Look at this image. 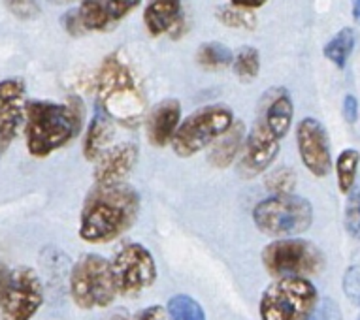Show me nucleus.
<instances>
[{
    "instance_id": "nucleus-1",
    "label": "nucleus",
    "mask_w": 360,
    "mask_h": 320,
    "mask_svg": "<svg viewBox=\"0 0 360 320\" xmlns=\"http://www.w3.org/2000/svg\"><path fill=\"white\" fill-rule=\"evenodd\" d=\"M140 213V198L124 183L98 187L87 196L79 217V237L87 244H108L123 236Z\"/></svg>"
},
{
    "instance_id": "nucleus-2",
    "label": "nucleus",
    "mask_w": 360,
    "mask_h": 320,
    "mask_svg": "<svg viewBox=\"0 0 360 320\" xmlns=\"http://www.w3.org/2000/svg\"><path fill=\"white\" fill-rule=\"evenodd\" d=\"M96 93L101 109L115 123L136 126L146 115V93L132 66L119 53H112L102 62L96 76Z\"/></svg>"
},
{
    "instance_id": "nucleus-3",
    "label": "nucleus",
    "mask_w": 360,
    "mask_h": 320,
    "mask_svg": "<svg viewBox=\"0 0 360 320\" xmlns=\"http://www.w3.org/2000/svg\"><path fill=\"white\" fill-rule=\"evenodd\" d=\"M82 115L76 109L55 102L36 100L27 104L25 136L27 149L36 159H44L65 147L79 132Z\"/></svg>"
},
{
    "instance_id": "nucleus-4",
    "label": "nucleus",
    "mask_w": 360,
    "mask_h": 320,
    "mask_svg": "<svg viewBox=\"0 0 360 320\" xmlns=\"http://www.w3.org/2000/svg\"><path fill=\"white\" fill-rule=\"evenodd\" d=\"M319 303V292L311 281L298 275L278 277L260 298V320H307Z\"/></svg>"
},
{
    "instance_id": "nucleus-5",
    "label": "nucleus",
    "mask_w": 360,
    "mask_h": 320,
    "mask_svg": "<svg viewBox=\"0 0 360 320\" xmlns=\"http://www.w3.org/2000/svg\"><path fill=\"white\" fill-rule=\"evenodd\" d=\"M70 296L83 311L110 307L119 296L112 266L101 255H83L70 272Z\"/></svg>"
},
{
    "instance_id": "nucleus-6",
    "label": "nucleus",
    "mask_w": 360,
    "mask_h": 320,
    "mask_svg": "<svg viewBox=\"0 0 360 320\" xmlns=\"http://www.w3.org/2000/svg\"><path fill=\"white\" fill-rule=\"evenodd\" d=\"M253 222L262 234L274 237H292L313 222V208L302 196L272 194L253 209Z\"/></svg>"
},
{
    "instance_id": "nucleus-7",
    "label": "nucleus",
    "mask_w": 360,
    "mask_h": 320,
    "mask_svg": "<svg viewBox=\"0 0 360 320\" xmlns=\"http://www.w3.org/2000/svg\"><path fill=\"white\" fill-rule=\"evenodd\" d=\"M234 123V113L229 106L213 104L196 109L179 123L176 134L172 138V149L177 156L189 159L210 147L221 134L229 131Z\"/></svg>"
},
{
    "instance_id": "nucleus-8",
    "label": "nucleus",
    "mask_w": 360,
    "mask_h": 320,
    "mask_svg": "<svg viewBox=\"0 0 360 320\" xmlns=\"http://www.w3.org/2000/svg\"><path fill=\"white\" fill-rule=\"evenodd\" d=\"M262 264L274 277H307L325 267L323 251L311 241L298 237H281L268 244L262 251Z\"/></svg>"
},
{
    "instance_id": "nucleus-9",
    "label": "nucleus",
    "mask_w": 360,
    "mask_h": 320,
    "mask_svg": "<svg viewBox=\"0 0 360 320\" xmlns=\"http://www.w3.org/2000/svg\"><path fill=\"white\" fill-rule=\"evenodd\" d=\"M115 288L119 296L132 298L148 291L157 281V262L148 247L129 244L121 247L110 262Z\"/></svg>"
},
{
    "instance_id": "nucleus-10",
    "label": "nucleus",
    "mask_w": 360,
    "mask_h": 320,
    "mask_svg": "<svg viewBox=\"0 0 360 320\" xmlns=\"http://www.w3.org/2000/svg\"><path fill=\"white\" fill-rule=\"evenodd\" d=\"M46 300L44 283L36 269L19 266L12 269L6 294L0 302L2 320H32Z\"/></svg>"
},
{
    "instance_id": "nucleus-11",
    "label": "nucleus",
    "mask_w": 360,
    "mask_h": 320,
    "mask_svg": "<svg viewBox=\"0 0 360 320\" xmlns=\"http://www.w3.org/2000/svg\"><path fill=\"white\" fill-rule=\"evenodd\" d=\"M296 143L304 166L317 178H325L332 170L330 142L326 128L313 117L302 119L296 126Z\"/></svg>"
},
{
    "instance_id": "nucleus-12",
    "label": "nucleus",
    "mask_w": 360,
    "mask_h": 320,
    "mask_svg": "<svg viewBox=\"0 0 360 320\" xmlns=\"http://www.w3.org/2000/svg\"><path fill=\"white\" fill-rule=\"evenodd\" d=\"M279 138L268 131L259 119L248 132L242 153H240V173L243 178H255L272 166L279 151Z\"/></svg>"
},
{
    "instance_id": "nucleus-13",
    "label": "nucleus",
    "mask_w": 360,
    "mask_h": 320,
    "mask_svg": "<svg viewBox=\"0 0 360 320\" xmlns=\"http://www.w3.org/2000/svg\"><path fill=\"white\" fill-rule=\"evenodd\" d=\"M27 102L25 84L19 77L0 81V142L8 145L25 126Z\"/></svg>"
},
{
    "instance_id": "nucleus-14",
    "label": "nucleus",
    "mask_w": 360,
    "mask_h": 320,
    "mask_svg": "<svg viewBox=\"0 0 360 320\" xmlns=\"http://www.w3.org/2000/svg\"><path fill=\"white\" fill-rule=\"evenodd\" d=\"M138 162V147L134 143H119L108 147L96 159L95 183L98 187H112L124 183Z\"/></svg>"
},
{
    "instance_id": "nucleus-15",
    "label": "nucleus",
    "mask_w": 360,
    "mask_h": 320,
    "mask_svg": "<svg viewBox=\"0 0 360 320\" xmlns=\"http://www.w3.org/2000/svg\"><path fill=\"white\" fill-rule=\"evenodd\" d=\"M257 119H259L268 131L272 132L274 136L283 140L289 134L292 119H295V104H292L289 91H266L264 98L260 100L259 117Z\"/></svg>"
},
{
    "instance_id": "nucleus-16",
    "label": "nucleus",
    "mask_w": 360,
    "mask_h": 320,
    "mask_svg": "<svg viewBox=\"0 0 360 320\" xmlns=\"http://www.w3.org/2000/svg\"><path fill=\"white\" fill-rule=\"evenodd\" d=\"M179 123H181L179 102L174 100V98L159 102L151 109L148 119L149 142L157 147H165L166 143H172V138L176 134Z\"/></svg>"
},
{
    "instance_id": "nucleus-17",
    "label": "nucleus",
    "mask_w": 360,
    "mask_h": 320,
    "mask_svg": "<svg viewBox=\"0 0 360 320\" xmlns=\"http://www.w3.org/2000/svg\"><path fill=\"white\" fill-rule=\"evenodd\" d=\"M245 126L240 121H234L229 131L212 143L207 159L215 168H229L240 156L245 143Z\"/></svg>"
},
{
    "instance_id": "nucleus-18",
    "label": "nucleus",
    "mask_w": 360,
    "mask_h": 320,
    "mask_svg": "<svg viewBox=\"0 0 360 320\" xmlns=\"http://www.w3.org/2000/svg\"><path fill=\"white\" fill-rule=\"evenodd\" d=\"M113 134H115L113 119L98 107L95 117L91 119V125L87 128L85 140H83V154H85V159L96 160L108 147H112Z\"/></svg>"
},
{
    "instance_id": "nucleus-19",
    "label": "nucleus",
    "mask_w": 360,
    "mask_h": 320,
    "mask_svg": "<svg viewBox=\"0 0 360 320\" xmlns=\"http://www.w3.org/2000/svg\"><path fill=\"white\" fill-rule=\"evenodd\" d=\"M181 18V2L179 0H151L146 12L143 23L149 34L160 36L168 32Z\"/></svg>"
},
{
    "instance_id": "nucleus-20",
    "label": "nucleus",
    "mask_w": 360,
    "mask_h": 320,
    "mask_svg": "<svg viewBox=\"0 0 360 320\" xmlns=\"http://www.w3.org/2000/svg\"><path fill=\"white\" fill-rule=\"evenodd\" d=\"M232 60H234V55L231 49L219 42L202 44L196 53V62L206 70H223L232 65Z\"/></svg>"
},
{
    "instance_id": "nucleus-21",
    "label": "nucleus",
    "mask_w": 360,
    "mask_h": 320,
    "mask_svg": "<svg viewBox=\"0 0 360 320\" xmlns=\"http://www.w3.org/2000/svg\"><path fill=\"white\" fill-rule=\"evenodd\" d=\"M170 320H207L204 309L189 294H176L168 300L166 305Z\"/></svg>"
},
{
    "instance_id": "nucleus-22",
    "label": "nucleus",
    "mask_w": 360,
    "mask_h": 320,
    "mask_svg": "<svg viewBox=\"0 0 360 320\" xmlns=\"http://www.w3.org/2000/svg\"><path fill=\"white\" fill-rule=\"evenodd\" d=\"M360 154L356 149H345L340 153L336 160V175L338 187L343 194H349L353 190L354 179H356V170H359Z\"/></svg>"
},
{
    "instance_id": "nucleus-23",
    "label": "nucleus",
    "mask_w": 360,
    "mask_h": 320,
    "mask_svg": "<svg viewBox=\"0 0 360 320\" xmlns=\"http://www.w3.org/2000/svg\"><path fill=\"white\" fill-rule=\"evenodd\" d=\"M354 48V32L351 29H342L338 32L330 42L326 44L323 53L330 62L338 66V68H343L347 59L351 57Z\"/></svg>"
},
{
    "instance_id": "nucleus-24",
    "label": "nucleus",
    "mask_w": 360,
    "mask_h": 320,
    "mask_svg": "<svg viewBox=\"0 0 360 320\" xmlns=\"http://www.w3.org/2000/svg\"><path fill=\"white\" fill-rule=\"evenodd\" d=\"M77 18L85 30H104L112 21L108 15L106 4H102L101 0H85L77 8Z\"/></svg>"
},
{
    "instance_id": "nucleus-25",
    "label": "nucleus",
    "mask_w": 360,
    "mask_h": 320,
    "mask_svg": "<svg viewBox=\"0 0 360 320\" xmlns=\"http://www.w3.org/2000/svg\"><path fill=\"white\" fill-rule=\"evenodd\" d=\"M232 68L240 79L243 81H251L255 77L259 76L260 72V55L255 48H242L236 53L234 60H232Z\"/></svg>"
},
{
    "instance_id": "nucleus-26",
    "label": "nucleus",
    "mask_w": 360,
    "mask_h": 320,
    "mask_svg": "<svg viewBox=\"0 0 360 320\" xmlns=\"http://www.w3.org/2000/svg\"><path fill=\"white\" fill-rule=\"evenodd\" d=\"M217 19L226 27H232V29H245L253 30L257 27V19L251 13V10H245V8L238 6H221L217 10Z\"/></svg>"
},
{
    "instance_id": "nucleus-27",
    "label": "nucleus",
    "mask_w": 360,
    "mask_h": 320,
    "mask_svg": "<svg viewBox=\"0 0 360 320\" xmlns=\"http://www.w3.org/2000/svg\"><path fill=\"white\" fill-rule=\"evenodd\" d=\"M296 173L287 166L276 168L266 175V189L272 190L274 194H289L295 190Z\"/></svg>"
},
{
    "instance_id": "nucleus-28",
    "label": "nucleus",
    "mask_w": 360,
    "mask_h": 320,
    "mask_svg": "<svg viewBox=\"0 0 360 320\" xmlns=\"http://www.w3.org/2000/svg\"><path fill=\"white\" fill-rule=\"evenodd\" d=\"M345 230L354 239H360V190L349 192L345 204Z\"/></svg>"
},
{
    "instance_id": "nucleus-29",
    "label": "nucleus",
    "mask_w": 360,
    "mask_h": 320,
    "mask_svg": "<svg viewBox=\"0 0 360 320\" xmlns=\"http://www.w3.org/2000/svg\"><path fill=\"white\" fill-rule=\"evenodd\" d=\"M10 12L19 19H34L40 15V0H4Z\"/></svg>"
},
{
    "instance_id": "nucleus-30",
    "label": "nucleus",
    "mask_w": 360,
    "mask_h": 320,
    "mask_svg": "<svg viewBox=\"0 0 360 320\" xmlns=\"http://www.w3.org/2000/svg\"><path fill=\"white\" fill-rule=\"evenodd\" d=\"M343 292L349 302L360 305V266H351L343 275Z\"/></svg>"
},
{
    "instance_id": "nucleus-31",
    "label": "nucleus",
    "mask_w": 360,
    "mask_h": 320,
    "mask_svg": "<svg viewBox=\"0 0 360 320\" xmlns=\"http://www.w3.org/2000/svg\"><path fill=\"white\" fill-rule=\"evenodd\" d=\"M307 320H343L342 309L332 298H325L317 303L313 313L307 316Z\"/></svg>"
},
{
    "instance_id": "nucleus-32",
    "label": "nucleus",
    "mask_w": 360,
    "mask_h": 320,
    "mask_svg": "<svg viewBox=\"0 0 360 320\" xmlns=\"http://www.w3.org/2000/svg\"><path fill=\"white\" fill-rule=\"evenodd\" d=\"M142 0H106L108 15L112 21L123 19L127 13H130Z\"/></svg>"
},
{
    "instance_id": "nucleus-33",
    "label": "nucleus",
    "mask_w": 360,
    "mask_h": 320,
    "mask_svg": "<svg viewBox=\"0 0 360 320\" xmlns=\"http://www.w3.org/2000/svg\"><path fill=\"white\" fill-rule=\"evenodd\" d=\"M134 320H170V316H168V311L162 305H151V307L142 309L134 316Z\"/></svg>"
},
{
    "instance_id": "nucleus-34",
    "label": "nucleus",
    "mask_w": 360,
    "mask_h": 320,
    "mask_svg": "<svg viewBox=\"0 0 360 320\" xmlns=\"http://www.w3.org/2000/svg\"><path fill=\"white\" fill-rule=\"evenodd\" d=\"M356 115H359V102H356L353 95H347L343 98V117H345L347 123L353 125L354 121H356Z\"/></svg>"
},
{
    "instance_id": "nucleus-35",
    "label": "nucleus",
    "mask_w": 360,
    "mask_h": 320,
    "mask_svg": "<svg viewBox=\"0 0 360 320\" xmlns=\"http://www.w3.org/2000/svg\"><path fill=\"white\" fill-rule=\"evenodd\" d=\"M10 275H12V269H8L6 264L0 262V302H2V298L6 294L8 283H10Z\"/></svg>"
},
{
    "instance_id": "nucleus-36",
    "label": "nucleus",
    "mask_w": 360,
    "mask_h": 320,
    "mask_svg": "<svg viewBox=\"0 0 360 320\" xmlns=\"http://www.w3.org/2000/svg\"><path fill=\"white\" fill-rule=\"evenodd\" d=\"M268 0H231L232 6L245 8V10H255V8H262Z\"/></svg>"
},
{
    "instance_id": "nucleus-37",
    "label": "nucleus",
    "mask_w": 360,
    "mask_h": 320,
    "mask_svg": "<svg viewBox=\"0 0 360 320\" xmlns=\"http://www.w3.org/2000/svg\"><path fill=\"white\" fill-rule=\"evenodd\" d=\"M353 18L360 21V0H353Z\"/></svg>"
},
{
    "instance_id": "nucleus-38",
    "label": "nucleus",
    "mask_w": 360,
    "mask_h": 320,
    "mask_svg": "<svg viewBox=\"0 0 360 320\" xmlns=\"http://www.w3.org/2000/svg\"><path fill=\"white\" fill-rule=\"evenodd\" d=\"M110 320H129V316H127V313H115Z\"/></svg>"
},
{
    "instance_id": "nucleus-39",
    "label": "nucleus",
    "mask_w": 360,
    "mask_h": 320,
    "mask_svg": "<svg viewBox=\"0 0 360 320\" xmlns=\"http://www.w3.org/2000/svg\"><path fill=\"white\" fill-rule=\"evenodd\" d=\"M359 320H360V319H359Z\"/></svg>"
}]
</instances>
